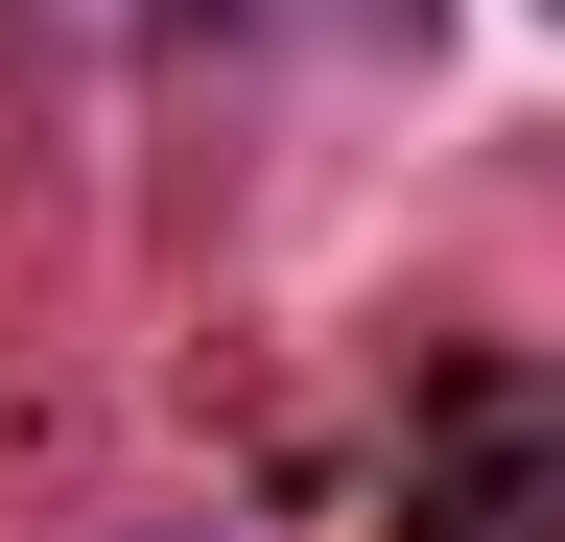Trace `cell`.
<instances>
[{
  "label": "cell",
  "mask_w": 565,
  "mask_h": 542,
  "mask_svg": "<svg viewBox=\"0 0 565 542\" xmlns=\"http://www.w3.org/2000/svg\"><path fill=\"white\" fill-rule=\"evenodd\" d=\"M236 24H259V0H236Z\"/></svg>",
  "instance_id": "cell-1"
}]
</instances>
